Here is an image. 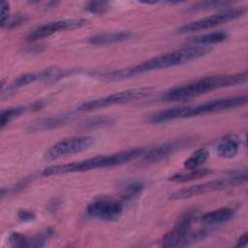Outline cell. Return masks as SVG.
I'll return each mask as SVG.
<instances>
[{
	"instance_id": "cell-1",
	"label": "cell",
	"mask_w": 248,
	"mask_h": 248,
	"mask_svg": "<svg viewBox=\"0 0 248 248\" xmlns=\"http://www.w3.org/2000/svg\"><path fill=\"white\" fill-rule=\"evenodd\" d=\"M210 50L211 47L209 46H189L153 57L135 66L101 73L98 77L102 79L110 81L122 80L138 75L150 73L158 70H164L167 68H171L174 66L185 64L189 61L196 60L202 56H204Z\"/></svg>"
},
{
	"instance_id": "cell-2",
	"label": "cell",
	"mask_w": 248,
	"mask_h": 248,
	"mask_svg": "<svg viewBox=\"0 0 248 248\" xmlns=\"http://www.w3.org/2000/svg\"><path fill=\"white\" fill-rule=\"evenodd\" d=\"M247 103V94L226 97L216 100L203 102L194 106H180L159 110L148 115L147 120L150 123H162L175 119L189 118L215 111H220L232 108H236Z\"/></svg>"
},
{
	"instance_id": "cell-3",
	"label": "cell",
	"mask_w": 248,
	"mask_h": 248,
	"mask_svg": "<svg viewBox=\"0 0 248 248\" xmlns=\"http://www.w3.org/2000/svg\"><path fill=\"white\" fill-rule=\"evenodd\" d=\"M247 72L234 75L211 76L197 79L182 86H177L166 91L160 99L166 102H174L202 95L206 92L224 87L234 86L247 81Z\"/></svg>"
},
{
	"instance_id": "cell-4",
	"label": "cell",
	"mask_w": 248,
	"mask_h": 248,
	"mask_svg": "<svg viewBox=\"0 0 248 248\" xmlns=\"http://www.w3.org/2000/svg\"><path fill=\"white\" fill-rule=\"evenodd\" d=\"M145 151L146 150L144 148H133V149H127V150L119 151L112 154L99 155V156H95L92 158H88L85 160L73 162L69 164L50 166L44 169L41 174L43 176H51V175L69 173V172L85 171V170L99 169V168L119 166L141 157L145 153Z\"/></svg>"
},
{
	"instance_id": "cell-5",
	"label": "cell",
	"mask_w": 248,
	"mask_h": 248,
	"mask_svg": "<svg viewBox=\"0 0 248 248\" xmlns=\"http://www.w3.org/2000/svg\"><path fill=\"white\" fill-rule=\"evenodd\" d=\"M196 215H197V210L195 208H191L185 211L180 216L174 228L164 235L161 241V245L163 247L185 246L194 241L202 239L206 234L204 231H200L193 233L190 232L192 223Z\"/></svg>"
},
{
	"instance_id": "cell-6",
	"label": "cell",
	"mask_w": 248,
	"mask_h": 248,
	"mask_svg": "<svg viewBox=\"0 0 248 248\" xmlns=\"http://www.w3.org/2000/svg\"><path fill=\"white\" fill-rule=\"evenodd\" d=\"M247 180V172L244 170L243 172H239L228 177H223L219 179L209 180L205 181L200 184L192 185L186 188H182L180 190H177L173 192L170 196V200H181L186 198H191L193 196H198L213 191H219L224 190L227 188L237 186Z\"/></svg>"
},
{
	"instance_id": "cell-7",
	"label": "cell",
	"mask_w": 248,
	"mask_h": 248,
	"mask_svg": "<svg viewBox=\"0 0 248 248\" xmlns=\"http://www.w3.org/2000/svg\"><path fill=\"white\" fill-rule=\"evenodd\" d=\"M152 90H153L152 87H140V88H133V89L119 91V92L112 93V94L105 96V97L88 100V101L82 103L81 105H79L78 107L77 110L78 111H90V110L102 108L105 107L133 102V101L142 99V98L148 96L152 92Z\"/></svg>"
},
{
	"instance_id": "cell-8",
	"label": "cell",
	"mask_w": 248,
	"mask_h": 248,
	"mask_svg": "<svg viewBox=\"0 0 248 248\" xmlns=\"http://www.w3.org/2000/svg\"><path fill=\"white\" fill-rule=\"evenodd\" d=\"M245 12H246V10L244 9V7L229 8L224 11L213 14L211 16H208L191 21L189 23H186L177 29V33L186 34V33H193V32L209 29L214 26L236 19V18L240 17Z\"/></svg>"
},
{
	"instance_id": "cell-9",
	"label": "cell",
	"mask_w": 248,
	"mask_h": 248,
	"mask_svg": "<svg viewBox=\"0 0 248 248\" xmlns=\"http://www.w3.org/2000/svg\"><path fill=\"white\" fill-rule=\"evenodd\" d=\"M94 143V139L90 136H79L65 139L51 145L44 154L47 161L56 160L69 155H74L88 149Z\"/></svg>"
},
{
	"instance_id": "cell-10",
	"label": "cell",
	"mask_w": 248,
	"mask_h": 248,
	"mask_svg": "<svg viewBox=\"0 0 248 248\" xmlns=\"http://www.w3.org/2000/svg\"><path fill=\"white\" fill-rule=\"evenodd\" d=\"M123 211V201L116 200L111 197H100L93 200L86 207L89 216L104 220L115 221Z\"/></svg>"
},
{
	"instance_id": "cell-11",
	"label": "cell",
	"mask_w": 248,
	"mask_h": 248,
	"mask_svg": "<svg viewBox=\"0 0 248 248\" xmlns=\"http://www.w3.org/2000/svg\"><path fill=\"white\" fill-rule=\"evenodd\" d=\"M87 23H88V20L85 18H67V19H60V20L47 22L46 24L38 26L33 31H31L27 35L26 40L28 42H34V41L51 36L60 31L81 28L85 26Z\"/></svg>"
},
{
	"instance_id": "cell-12",
	"label": "cell",
	"mask_w": 248,
	"mask_h": 248,
	"mask_svg": "<svg viewBox=\"0 0 248 248\" xmlns=\"http://www.w3.org/2000/svg\"><path fill=\"white\" fill-rule=\"evenodd\" d=\"M61 76H63V71L56 68V67H49L46 69H43L41 71H36L32 73L23 74L17 78H16L9 86H7L6 94H13L17 89L26 86L30 83L36 82V81H47V80H55L57 78H60Z\"/></svg>"
},
{
	"instance_id": "cell-13",
	"label": "cell",
	"mask_w": 248,
	"mask_h": 248,
	"mask_svg": "<svg viewBox=\"0 0 248 248\" xmlns=\"http://www.w3.org/2000/svg\"><path fill=\"white\" fill-rule=\"evenodd\" d=\"M193 139L192 138H183V139H177L173 140L166 141L148 151H145V153L140 157L142 164H152L156 163L165 157L172 154L178 149H181L185 146H188L192 143Z\"/></svg>"
},
{
	"instance_id": "cell-14",
	"label": "cell",
	"mask_w": 248,
	"mask_h": 248,
	"mask_svg": "<svg viewBox=\"0 0 248 248\" xmlns=\"http://www.w3.org/2000/svg\"><path fill=\"white\" fill-rule=\"evenodd\" d=\"M71 118H72V115H70V114L53 115V116L40 118V119L30 123L26 130L28 132L48 131V130L55 129L57 127H60L62 125L66 124L68 121L71 120Z\"/></svg>"
},
{
	"instance_id": "cell-15",
	"label": "cell",
	"mask_w": 248,
	"mask_h": 248,
	"mask_svg": "<svg viewBox=\"0 0 248 248\" xmlns=\"http://www.w3.org/2000/svg\"><path fill=\"white\" fill-rule=\"evenodd\" d=\"M136 35L129 31H117L108 33H98L88 38V42L92 45H109L122 43L135 38Z\"/></svg>"
},
{
	"instance_id": "cell-16",
	"label": "cell",
	"mask_w": 248,
	"mask_h": 248,
	"mask_svg": "<svg viewBox=\"0 0 248 248\" xmlns=\"http://www.w3.org/2000/svg\"><path fill=\"white\" fill-rule=\"evenodd\" d=\"M240 146L239 139L233 135L229 134L223 137L217 144V153L223 158H233Z\"/></svg>"
},
{
	"instance_id": "cell-17",
	"label": "cell",
	"mask_w": 248,
	"mask_h": 248,
	"mask_svg": "<svg viewBox=\"0 0 248 248\" xmlns=\"http://www.w3.org/2000/svg\"><path fill=\"white\" fill-rule=\"evenodd\" d=\"M234 215V209L232 207H221L213 211L206 212L202 216V221L205 224H220L230 220Z\"/></svg>"
},
{
	"instance_id": "cell-18",
	"label": "cell",
	"mask_w": 248,
	"mask_h": 248,
	"mask_svg": "<svg viewBox=\"0 0 248 248\" xmlns=\"http://www.w3.org/2000/svg\"><path fill=\"white\" fill-rule=\"evenodd\" d=\"M211 173H212V170L209 169H194V170H189V171H186V172L175 173L174 175L170 176L169 180L172 182L183 183V182L191 181L194 179L205 177Z\"/></svg>"
},
{
	"instance_id": "cell-19",
	"label": "cell",
	"mask_w": 248,
	"mask_h": 248,
	"mask_svg": "<svg viewBox=\"0 0 248 248\" xmlns=\"http://www.w3.org/2000/svg\"><path fill=\"white\" fill-rule=\"evenodd\" d=\"M228 34L225 31H216L211 33H206L203 35L197 36L191 40L192 43L200 46H209L212 44H218L225 41Z\"/></svg>"
},
{
	"instance_id": "cell-20",
	"label": "cell",
	"mask_w": 248,
	"mask_h": 248,
	"mask_svg": "<svg viewBox=\"0 0 248 248\" xmlns=\"http://www.w3.org/2000/svg\"><path fill=\"white\" fill-rule=\"evenodd\" d=\"M144 189V184L140 181H129L121 186L120 197L122 201H130L138 197Z\"/></svg>"
},
{
	"instance_id": "cell-21",
	"label": "cell",
	"mask_w": 248,
	"mask_h": 248,
	"mask_svg": "<svg viewBox=\"0 0 248 248\" xmlns=\"http://www.w3.org/2000/svg\"><path fill=\"white\" fill-rule=\"evenodd\" d=\"M26 110H32L31 105L29 106H21V107H14L9 108L7 109H3L0 114V125L3 129L8 123H10L12 120L25 112Z\"/></svg>"
},
{
	"instance_id": "cell-22",
	"label": "cell",
	"mask_w": 248,
	"mask_h": 248,
	"mask_svg": "<svg viewBox=\"0 0 248 248\" xmlns=\"http://www.w3.org/2000/svg\"><path fill=\"white\" fill-rule=\"evenodd\" d=\"M208 156L209 152L206 148H200L196 150L187 160H185L184 168L187 170L198 169L208 159Z\"/></svg>"
},
{
	"instance_id": "cell-23",
	"label": "cell",
	"mask_w": 248,
	"mask_h": 248,
	"mask_svg": "<svg viewBox=\"0 0 248 248\" xmlns=\"http://www.w3.org/2000/svg\"><path fill=\"white\" fill-rule=\"evenodd\" d=\"M231 2L226 1H202L197 2L190 6L187 10L190 12H200V11H208L213 9H220V8H227L230 6Z\"/></svg>"
},
{
	"instance_id": "cell-24",
	"label": "cell",
	"mask_w": 248,
	"mask_h": 248,
	"mask_svg": "<svg viewBox=\"0 0 248 248\" xmlns=\"http://www.w3.org/2000/svg\"><path fill=\"white\" fill-rule=\"evenodd\" d=\"M9 240L12 245L18 247H32L33 242V238H28L19 232H13L10 235Z\"/></svg>"
},
{
	"instance_id": "cell-25",
	"label": "cell",
	"mask_w": 248,
	"mask_h": 248,
	"mask_svg": "<svg viewBox=\"0 0 248 248\" xmlns=\"http://www.w3.org/2000/svg\"><path fill=\"white\" fill-rule=\"evenodd\" d=\"M109 8V3L108 2H104V1H94V2H89L85 10L91 14L94 15H102L106 13Z\"/></svg>"
},
{
	"instance_id": "cell-26",
	"label": "cell",
	"mask_w": 248,
	"mask_h": 248,
	"mask_svg": "<svg viewBox=\"0 0 248 248\" xmlns=\"http://www.w3.org/2000/svg\"><path fill=\"white\" fill-rule=\"evenodd\" d=\"M1 26L5 27L9 22V15H10V4L6 1L1 3Z\"/></svg>"
},
{
	"instance_id": "cell-27",
	"label": "cell",
	"mask_w": 248,
	"mask_h": 248,
	"mask_svg": "<svg viewBox=\"0 0 248 248\" xmlns=\"http://www.w3.org/2000/svg\"><path fill=\"white\" fill-rule=\"evenodd\" d=\"M110 122H112L111 119L109 118H106V117H101V118H95L92 119L91 121H89L86 126L89 127H101V126H106L108 124H109Z\"/></svg>"
},
{
	"instance_id": "cell-28",
	"label": "cell",
	"mask_w": 248,
	"mask_h": 248,
	"mask_svg": "<svg viewBox=\"0 0 248 248\" xmlns=\"http://www.w3.org/2000/svg\"><path fill=\"white\" fill-rule=\"evenodd\" d=\"M18 218L22 221H30L35 218V215L33 212L26 210V209H21L18 211Z\"/></svg>"
},
{
	"instance_id": "cell-29",
	"label": "cell",
	"mask_w": 248,
	"mask_h": 248,
	"mask_svg": "<svg viewBox=\"0 0 248 248\" xmlns=\"http://www.w3.org/2000/svg\"><path fill=\"white\" fill-rule=\"evenodd\" d=\"M247 240H248L247 232H244V233L240 236V238L238 239V241H237V243L235 244V246H236V247H244V246H246V244H247Z\"/></svg>"
}]
</instances>
